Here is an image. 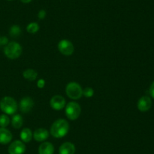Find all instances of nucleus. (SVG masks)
Here are the masks:
<instances>
[{
	"label": "nucleus",
	"mask_w": 154,
	"mask_h": 154,
	"mask_svg": "<svg viewBox=\"0 0 154 154\" xmlns=\"http://www.w3.org/2000/svg\"><path fill=\"white\" fill-rule=\"evenodd\" d=\"M21 34V28L17 25H14L9 30V35L11 37L17 38Z\"/></svg>",
	"instance_id": "nucleus-18"
},
{
	"label": "nucleus",
	"mask_w": 154,
	"mask_h": 154,
	"mask_svg": "<svg viewBox=\"0 0 154 154\" xmlns=\"http://www.w3.org/2000/svg\"><path fill=\"white\" fill-rule=\"evenodd\" d=\"M26 151V146L21 140H15L8 146L9 154H23Z\"/></svg>",
	"instance_id": "nucleus-7"
},
{
	"label": "nucleus",
	"mask_w": 154,
	"mask_h": 154,
	"mask_svg": "<svg viewBox=\"0 0 154 154\" xmlns=\"http://www.w3.org/2000/svg\"><path fill=\"white\" fill-rule=\"evenodd\" d=\"M54 146L50 142H44L39 146L38 154H54Z\"/></svg>",
	"instance_id": "nucleus-14"
},
{
	"label": "nucleus",
	"mask_w": 154,
	"mask_h": 154,
	"mask_svg": "<svg viewBox=\"0 0 154 154\" xmlns=\"http://www.w3.org/2000/svg\"><path fill=\"white\" fill-rule=\"evenodd\" d=\"M0 109L5 114L13 115L17 110V104L13 98L4 97L0 101Z\"/></svg>",
	"instance_id": "nucleus-2"
},
{
	"label": "nucleus",
	"mask_w": 154,
	"mask_h": 154,
	"mask_svg": "<svg viewBox=\"0 0 154 154\" xmlns=\"http://www.w3.org/2000/svg\"><path fill=\"white\" fill-rule=\"evenodd\" d=\"M8 43V39L5 36H0V46L2 45H6Z\"/></svg>",
	"instance_id": "nucleus-22"
},
{
	"label": "nucleus",
	"mask_w": 154,
	"mask_h": 154,
	"mask_svg": "<svg viewBox=\"0 0 154 154\" xmlns=\"http://www.w3.org/2000/svg\"><path fill=\"white\" fill-rule=\"evenodd\" d=\"M49 137V132L45 128H38L33 134V137L36 141H44Z\"/></svg>",
	"instance_id": "nucleus-12"
},
{
	"label": "nucleus",
	"mask_w": 154,
	"mask_h": 154,
	"mask_svg": "<svg viewBox=\"0 0 154 154\" xmlns=\"http://www.w3.org/2000/svg\"><path fill=\"white\" fill-rule=\"evenodd\" d=\"M39 25L35 22H32L26 27V30L29 33H35L38 31Z\"/></svg>",
	"instance_id": "nucleus-19"
},
{
	"label": "nucleus",
	"mask_w": 154,
	"mask_h": 154,
	"mask_svg": "<svg viewBox=\"0 0 154 154\" xmlns=\"http://www.w3.org/2000/svg\"><path fill=\"white\" fill-rule=\"evenodd\" d=\"M149 92H150V95L152 98H154V82H152V84L150 85V87L149 88Z\"/></svg>",
	"instance_id": "nucleus-25"
},
{
	"label": "nucleus",
	"mask_w": 154,
	"mask_h": 154,
	"mask_svg": "<svg viewBox=\"0 0 154 154\" xmlns=\"http://www.w3.org/2000/svg\"><path fill=\"white\" fill-rule=\"evenodd\" d=\"M45 16H46V11H45V10L39 11L38 14V17L39 19L40 20L44 19V18H45Z\"/></svg>",
	"instance_id": "nucleus-23"
},
{
	"label": "nucleus",
	"mask_w": 154,
	"mask_h": 154,
	"mask_svg": "<svg viewBox=\"0 0 154 154\" xmlns=\"http://www.w3.org/2000/svg\"><path fill=\"white\" fill-rule=\"evenodd\" d=\"M152 101L150 97L143 96L138 100L137 107L141 112H146L151 108Z\"/></svg>",
	"instance_id": "nucleus-9"
},
{
	"label": "nucleus",
	"mask_w": 154,
	"mask_h": 154,
	"mask_svg": "<svg viewBox=\"0 0 154 154\" xmlns=\"http://www.w3.org/2000/svg\"><path fill=\"white\" fill-rule=\"evenodd\" d=\"M12 140V134L5 128L0 127V143L8 144Z\"/></svg>",
	"instance_id": "nucleus-11"
},
{
	"label": "nucleus",
	"mask_w": 154,
	"mask_h": 154,
	"mask_svg": "<svg viewBox=\"0 0 154 154\" xmlns=\"http://www.w3.org/2000/svg\"><path fill=\"white\" fill-rule=\"evenodd\" d=\"M69 131V124L63 119H59L52 124L51 127V134L56 138H62L68 134Z\"/></svg>",
	"instance_id": "nucleus-1"
},
{
	"label": "nucleus",
	"mask_w": 154,
	"mask_h": 154,
	"mask_svg": "<svg viewBox=\"0 0 154 154\" xmlns=\"http://www.w3.org/2000/svg\"><path fill=\"white\" fill-rule=\"evenodd\" d=\"M22 47L19 43L16 42H8L5 46L4 53L6 57L11 60L18 58L22 54Z\"/></svg>",
	"instance_id": "nucleus-3"
},
{
	"label": "nucleus",
	"mask_w": 154,
	"mask_h": 154,
	"mask_svg": "<svg viewBox=\"0 0 154 154\" xmlns=\"http://www.w3.org/2000/svg\"><path fill=\"white\" fill-rule=\"evenodd\" d=\"M23 75L26 79L29 81H34L38 76V72L35 69H27L23 71Z\"/></svg>",
	"instance_id": "nucleus-16"
},
{
	"label": "nucleus",
	"mask_w": 154,
	"mask_h": 154,
	"mask_svg": "<svg viewBox=\"0 0 154 154\" xmlns=\"http://www.w3.org/2000/svg\"><path fill=\"white\" fill-rule=\"evenodd\" d=\"M93 94H94V90L90 87H87L83 90V95L86 98H91L93 96Z\"/></svg>",
	"instance_id": "nucleus-21"
},
{
	"label": "nucleus",
	"mask_w": 154,
	"mask_h": 154,
	"mask_svg": "<svg viewBox=\"0 0 154 154\" xmlns=\"http://www.w3.org/2000/svg\"><path fill=\"white\" fill-rule=\"evenodd\" d=\"M20 1L21 2H23V3H25V4H27V3L31 2L32 0H20Z\"/></svg>",
	"instance_id": "nucleus-26"
},
{
	"label": "nucleus",
	"mask_w": 154,
	"mask_h": 154,
	"mask_svg": "<svg viewBox=\"0 0 154 154\" xmlns=\"http://www.w3.org/2000/svg\"><path fill=\"white\" fill-rule=\"evenodd\" d=\"M66 115L70 120H76L81 113V106L76 102H69L66 107Z\"/></svg>",
	"instance_id": "nucleus-5"
},
{
	"label": "nucleus",
	"mask_w": 154,
	"mask_h": 154,
	"mask_svg": "<svg viewBox=\"0 0 154 154\" xmlns=\"http://www.w3.org/2000/svg\"><path fill=\"white\" fill-rule=\"evenodd\" d=\"M10 123V119L6 114L0 115V127L6 128Z\"/></svg>",
	"instance_id": "nucleus-20"
},
{
	"label": "nucleus",
	"mask_w": 154,
	"mask_h": 154,
	"mask_svg": "<svg viewBox=\"0 0 154 154\" xmlns=\"http://www.w3.org/2000/svg\"><path fill=\"white\" fill-rule=\"evenodd\" d=\"M51 107L55 110H63L66 105V100L61 95H54L50 101Z\"/></svg>",
	"instance_id": "nucleus-8"
},
{
	"label": "nucleus",
	"mask_w": 154,
	"mask_h": 154,
	"mask_svg": "<svg viewBox=\"0 0 154 154\" xmlns=\"http://www.w3.org/2000/svg\"><path fill=\"white\" fill-rule=\"evenodd\" d=\"M34 106V101L29 97H26L21 99L20 102V109L22 113H27L31 111Z\"/></svg>",
	"instance_id": "nucleus-10"
},
{
	"label": "nucleus",
	"mask_w": 154,
	"mask_h": 154,
	"mask_svg": "<svg viewBox=\"0 0 154 154\" xmlns=\"http://www.w3.org/2000/svg\"><path fill=\"white\" fill-rule=\"evenodd\" d=\"M75 146L71 142H65L60 146L59 154H75Z\"/></svg>",
	"instance_id": "nucleus-13"
},
{
	"label": "nucleus",
	"mask_w": 154,
	"mask_h": 154,
	"mask_svg": "<svg viewBox=\"0 0 154 154\" xmlns=\"http://www.w3.org/2000/svg\"><path fill=\"white\" fill-rule=\"evenodd\" d=\"M7 1H12V0H7Z\"/></svg>",
	"instance_id": "nucleus-27"
},
{
	"label": "nucleus",
	"mask_w": 154,
	"mask_h": 154,
	"mask_svg": "<svg viewBox=\"0 0 154 154\" xmlns=\"http://www.w3.org/2000/svg\"><path fill=\"white\" fill-rule=\"evenodd\" d=\"M20 138L25 143H28L32 138V132L31 129L28 128H25L21 131L20 132Z\"/></svg>",
	"instance_id": "nucleus-15"
},
{
	"label": "nucleus",
	"mask_w": 154,
	"mask_h": 154,
	"mask_svg": "<svg viewBox=\"0 0 154 154\" xmlns=\"http://www.w3.org/2000/svg\"><path fill=\"white\" fill-rule=\"evenodd\" d=\"M66 92L68 97L73 100L80 99L83 95L82 88L75 82H71L66 85Z\"/></svg>",
	"instance_id": "nucleus-4"
},
{
	"label": "nucleus",
	"mask_w": 154,
	"mask_h": 154,
	"mask_svg": "<svg viewBox=\"0 0 154 154\" xmlns=\"http://www.w3.org/2000/svg\"><path fill=\"white\" fill-rule=\"evenodd\" d=\"M23 117L20 114H16L13 116L11 119V125L14 128H20L23 125Z\"/></svg>",
	"instance_id": "nucleus-17"
},
{
	"label": "nucleus",
	"mask_w": 154,
	"mask_h": 154,
	"mask_svg": "<svg viewBox=\"0 0 154 154\" xmlns=\"http://www.w3.org/2000/svg\"><path fill=\"white\" fill-rule=\"evenodd\" d=\"M45 81L44 79H39L38 81L37 86L39 88H42L45 87Z\"/></svg>",
	"instance_id": "nucleus-24"
},
{
	"label": "nucleus",
	"mask_w": 154,
	"mask_h": 154,
	"mask_svg": "<svg viewBox=\"0 0 154 154\" xmlns=\"http://www.w3.org/2000/svg\"><path fill=\"white\" fill-rule=\"evenodd\" d=\"M58 49L60 52L66 56L72 55L74 52V45L68 39H62L58 43Z\"/></svg>",
	"instance_id": "nucleus-6"
}]
</instances>
